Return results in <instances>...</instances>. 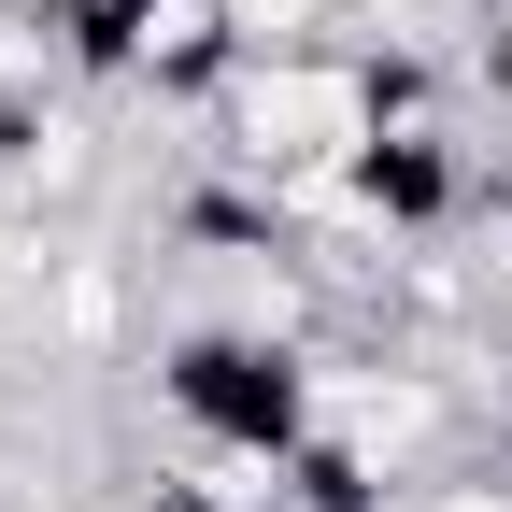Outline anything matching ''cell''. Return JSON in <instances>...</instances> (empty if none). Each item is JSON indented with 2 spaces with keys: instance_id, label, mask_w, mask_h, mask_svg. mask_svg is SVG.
<instances>
[{
  "instance_id": "6da1fadb",
  "label": "cell",
  "mask_w": 512,
  "mask_h": 512,
  "mask_svg": "<svg viewBox=\"0 0 512 512\" xmlns=\"http://www.w3.org/2000/svg\"><path fill=\"white\" fill-rule=\"evenodd\" d=\"M370 114H384V57L370 43H299V57H242L214 86V157L256 200L370 171Z\"/></svg>"
},
{
  "instance_id": "7a4b0ae2",
  "label": "cell",
  "mask_w": 512,
  "mask_h": 512,
  "mask_svg": "<svg viewBox=\"0 0 512 512\" xmlns=\"http://www.w3.org/2000/svg\"><path fill=\"white\" fill-rule=\"evenodd\" d=\"M171 512H185V498H171Z\"/></svg>"
}]
</instances>
